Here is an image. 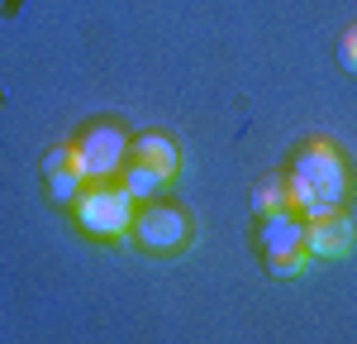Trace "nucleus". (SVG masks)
Wrapping results in <instances>:
<instances>
[{"label": "nucleus", "instance_id": "6e6552de", "mask_svg": "<svg viewBox=\"0 0 357 344\" xmlns=\"http://www.w3.org/2000/svg\"><path fill=\"white\" fill-rule=\"evenodd\" d=\"M134 158L148 163V168H158L162 177L176 172V148H172V139H162V134H143V139H134Z\"/></svg>", "mask_w": 357, "mask_h": 344}, {"label": "nucleus", "instance_id": "f03ea898", "mask_svg": "<svg viewBox=\"0 0 357 344\" xmlns=\"http://www.w3.org/2000/svg\"><path fill=\"white\" fill-rule=\"evenodd\" d=\"M77 220H82L86 234L114 239V234H124V229L134 225V196H129L124 187H100V192L82 196V206H77Z\"/></svg>", "mask_w": 357, "mask_h": 344}, {"label": "nucleus", "instance_id": "20e7f679", "mask_svg": "<svg viewBox=\"0 0 357 344\" xmlns=\"http://www.w3.org/2000/svg\"><path fill=\"white\" fill-rule=\"evenodd\" d=\"M353 244H357V229L338 206H314V210H310V225H305V249H310V254L348 258Z\"/></svg>", "mask_w": 357, "mask_h": 344}, {"label": "nucleus", "instance_id": "39448f33", "mask_svg": "<svg viewBox=\"0 0 357 344\" xmlns=\"http://www.w3.org/2000/svg\"><path fill=\"white\" fill-rule=\"evenodd\" d=\"M134 229H138V244H143V249H158V254L181 249V244H186V234H191L186 215H181V210H172V206H153V210H143Z\"/></svg>", "mask_w": 357, "mask_h": 344}, {"label": "nucleus", "instance_id": "9b49d317", "mask_svg": "<svg viewBox=\"0 0 357 344\" xmlns=\"http://www.w3.org/2000/svg\"><path fill=\"white\" fill-rule=\"evenodd\" d=\"M338 62L348 67V72H357V24L343 34V43H338Z\"/></svg>", "mask_w": 357, "mask_h": 344}, {"label": "nucleus", "instance_id": "0eeeda50", "mask_svg": "<svg viewBox=\"0 0 357 344\" xmlns=\"http://www.w3.org/2000/svg\"><path fill=\"white\" fill-rule=\"evenodd\" d=\"M82 182H86V168L77 158V148H53L48 153V192H53V201H72L82 192Z\"/></svg>", "mask_w": 357, "mask_h": 344}, {"label": "nucleus", "instance_id": "423d86ee", "mask_svg": "<svg viewBox=\"0 0 357 344\" xmlns=\"http://www.w3.org/2000/svg\"><path fill=\"white\" fill-rule=\"evenodd\" d=\"M124 129H114V124H96L82 143H77V158H82L86 177H110L119 168V158H124Z\"/></svg>", "mask_w": 357, "mask_h": 344}, {"label": "nucleus", "instance_id": "9d476101", "mask_svg": "<svg viewBox=\"0 0 357 344\" xmlns=\"http://www.w3.org/2000/svg\"><path fill=\"white\" fill-rule=\"evenodd\" d=\"M162 172L158 168H148V163H134V172H129V177H124V192H129V196H158V192H162Z\"/></svg>", "mask_w": 357, "mask_h": 344}, {"label": "nucleus", "instance_id": "f257e3e1", "mask_svg": "<svg viewBox=\"0 0 357 344\" xmlns=\"http://www.w3.org/2000/svg\"><path fill=\"white\" fill-rule=\"evenodd\" d=\"M348 196V168L338 158L333 143H310L296 158V177H291V206H301L305 215L314 206H343Z\"/></svg>", "mask_w": 357, "mask_h": 344}, {"label": "nucleus", "instance_id": "7ed1b4c3", "mask_svg": "<svg viewBox=\"0 0 357 344\" xmlns=\"http://www.w3.org/2000/svg\"><path fill=\"white\" fill-rule=\"evenodd\" d=\"M262 249H267V263H272L276 278H291V273H301L305 268V225L291 215V210H281L272 215L267 225H262Z\"/></svg>", "mask_w": 357, "mask_h": 344}, {"label": "nucleus", "instance_id": "1a4fd4ad", "mask_svg": "<svg viewBox=\"0 0 357 344\" xmlns=\"http://www.w3.org/2000/svg\"><path fill=\"white\" fill-rule=\"evenodd\" d=\"M252 210L262 215V220H272L281 210H291V182L286 177H267L257 192H252Z\"/></svg>", "mask_w": 357, "mask_h": 344}]
</instances>
